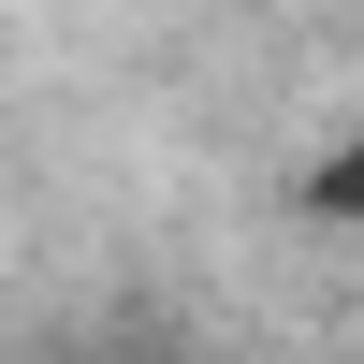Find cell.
<instances>
[{
    "mask_svg": "<svg viewBox=\"0 0 364 364\" xmlns=\"http://www.w3.org/2000/svg\"><path fill=\"white\" fill-rule=\"evenodd\" d=\"M291 219H306V233H350V248H364V117L321 146L306 175H291Z\"/></svg>",
    "mask_w": 364,
    "mask_h": 364,
    "instance_id": "6da1fadb",
    "label": "cell"
},
{
    "mask_svg": "<svg viewBox=\"0 0 364 364\" xmlns=\"http://www.w3.org/2000/svg\"><path fill=\"white\" fill-rule=\"evenodd\" d=\"M44 364H190V350H175L161 321H87V336H58Z\"/></svg>",
    "mask_w": 364,
    "mask_h": 364,
    "instance_id": "7a4b0ae2",
    "label": "cell"
}]
</instances>
